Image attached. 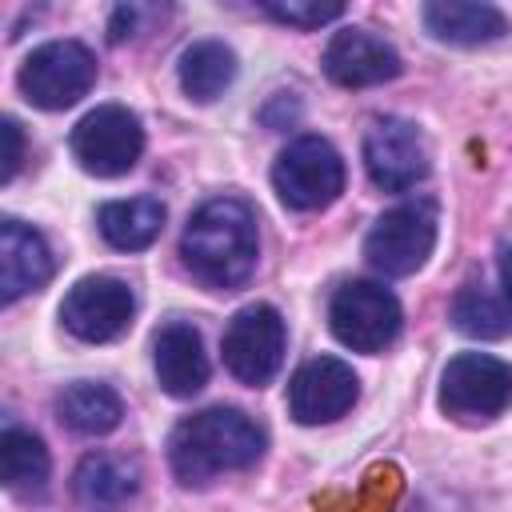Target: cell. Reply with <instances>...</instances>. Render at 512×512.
<instances>
[{
	"label": "cell",
	"instance_id": "cell-1",
	"mask_svg": "<svg viewBox=\"0 0 512 512\" xmlns=\"http://www.w3.org/2000/svg\"><path fill=\"white\" fill-rule=\"evenodd\" d=\"M180 256L188 272L208 288H240L256 272L260 256L256 212L236 196H216L200 204L184 224Z\"/></svg>",
	"mask_w": 512,
	"mask_h": 512
},
{
	"label": "cell",
	"instance_id": "cell-2",
	"mask_svg": "<svg viewBox=\"0 0 512 512\" xmlns=\"http://www.w3.org/2000/svg\"><path fill=\"white\" fill-rule=\"evenodd\" d=\"M264 456V432L240 408H204L168 436V468L184 488H204L220 472L252 468Z\"/></svg>",
	"mask_w": 512,
	"mask_h": 512
},
{
	"label": "cell",
	"instance_id": "cell-3",
	"mask_svg": "<svg viewBox=\"0 0 512 512\" xmlns=\"http://www.w3.org/2000/svg\"><path fill=\"white\" fill-rule=\"evenodd\" d=\"M400 300L376 280H348L328 300V328L352 352H384L400 336Z\"/></svg>",
	"mask_w": 512,
	"mask_h": 512
},
{
	"label": "cell",
	"instance_id": "cell-4",
	"mask_svg": "<svg viewBox=\"0 0 512 512\" xmlns=\"http://www.w3.org/2000/svg\"><path fill=\"white\" fill-rule=\"evenodd\" d=\"M512 404V364L488 352H460L440 372V408L452 420H496Z\"/></svg>",
	"mask_w": 512,
	"mask_h": 512
},
{
	"label": "cell",
	"instance_id": "cell-5",
	"mask_svg": "<svg viewBox=\"0 0 512 512\" xmlns=\"http://www.w3.org/2000/svg\"><path fill=\"white\" fill-rule=\"evenodd\" d=\"M16 84L24 100L44 112L72 108L96 84V56L80 40H48L20 64Z\"/></svg>",
	"mask_w": 512,
	"mask_h": 512
},
{
	"label": "cell",
	"instance_id": "cell-6",
	"mask_svg": "<svg viewBox=\"0 0 512 512\" xmlns=\"http://www.w3.org/2000/svg\"><path fill=\"white\" fill-rule=\"evenodd\" d=\"M436 248V204L408 200L388 208L364 236V260L380 276H412Z\"/></svg>",
	"mask_w": 512,
	"mask_h": 512
},
{
	"label": "cell",
	"instance_id": "cell-7",
	"mask_svg": "<svg viewBox=\"0 0 512 512\" xmlns=\"http://www.w3.org/2000/svg\"><path fill=\"white\" fill-rule=\"evenodd\" d=\"M276 196L296 212L328 208L344 192V160L324 136H296L272 168Z\"/></svg>",
	"mask_w": 512,
	"mask_h": 512
},
{
	"label": "cell",
	"instance_id": "cell-8",
	"mask_svg": "<svg viewBox=\"0 0 512 512\" xmlns=\"http://www.w3.org/2000/svg\"><path fill=\"white\" fill-rule=\"evenodd\" d=\"M284 344H288V328H284V316L272 308V304H248L240 308L228 328H224V368L248 384V388H260L268 384L280 364H284Z\"/></svg>",
	"mask_w": 512,
	"mask_h": 512
},
{
	"label": "cell",
	"instance_id": "cell-9",
	"mask_svg": "<svg viewBox=\"0 0 512 512\" xmlns=\"http://www.w3.org/2000/svg\"><path fill=\"white\" fill-rule=\"evenodd\" d=\"M140 152H144V128L136 112L120 104H100L72 128V156L88 176L100 180L124 176L136 168Z\"/></svg>",
	"mask_w": 512,
	"mask_h": 512
},
{
	"label": "cell",
	"instance_id": "cell-10",
	"mask_svg": "<svg viewBox=\"0 0 512 512\" xmlns=\"http://www.w3.org/2000/svg\"><path fill=\"white\" fill-rule=\"evenodd\" d=\"M136 316V296L120 276H84L68 288L60 304V320L76 340L104 344L128 332Z\"/></svg>",
	"mask_w": 512,
	"mask_h": 512
},
{
	"label": "cell",
	"instance_id": "cell-11",
	"mask_svg": "<svg viewBox=\"0 0 512 512\" xmlns=\"http://www.w3.org/2000/svg\"><path fill=\"white\" fill-rule=\"evenodd\" d=\"M364 168L368 180L384 192H408L428 176V148L416 124L400 116H380L364 132Z\"/></svg>",
	"mask_w": 512,
	"mask_h": 512
},
{
	"label": "cell",
	"instance_id": "cell-12",
	"mask_svg": "<svg viewBox=\"0 0 512 512\" xmlns=\"http://www.w3.org/2000/svg\"><path fill=\"white\" fill-rule=\"evenodd\" d=\"M360 396L356 372L336 356H316L296 368L288 380V412L296 424H328L340 420Z\"/></svg>",
	"mask_w": 512,
	"mask_h": 512
},
{
	"label": "cell",
	"instance_id": "cell-13",
	"mask_svg": "<svg viewBox=\"0 0 512 512\" xmlns=\"http://www.w3.org/2000/svg\"><path fill=\"white\" fill-rule=\"evenodd\" d=\"M400 52L372 28H340L324 48V72L340 88H372L400 76Z\"/></svg>",
	"mask_w": 512,
	"mask_h": 512
},
{
	"label": "cell",
	"instance_id": "cell-14",
	"mask_svg": "<svg viewBox=\"0 0 512 512\" xmlns=\"http://www.w3.org/2000/svg\"><path fill=\"white\" fill-rule=\"evenodd\" d=\"M52 248L48 240L16 216L0 220V300L16 304L20 296L44 288L52 280Z\"/></svg>",
	"mask_w": 512,
	"mask_h": 512
},
{
	"label": "cell",
	"instance_id": "cell-15",
	"mask_svg": "<svg viewBox=\"0 0 512 512\" xmlns=\"http://www.w3.org/2000/svg\"><path fill=\"white\" fill-rule=\"evenodd\" d=\"M140 492V468L116 452H88L72 472V500L80 512H124Z\"/></svg>",
	"mask_w": 512,
	"mask_h": 512
},
{
	"label": "cell",
	"instance_id": "cell-16",
	"mask_svg": "<svg viewBox=\"0 0 512 512\" xmlns=\"http://www.w3.org/2000/svg\"><path fill=\"white\" fill-rule=\"evenodd\" d=\"M152 364H156V380L168 396L188 400L208 384V352L204 340L192 324L172 320L156 332L152 340Z\"/></svg>",
	"mask_w": 512,
	"mask_h": 512
},
{
	"label": "cell",
	"instance_id": "cell-17",
	"mask_svg": "<svg viewBox=\"0 0 512 512\" xmlns=\"http://www.w3.org/2000/svg\"><path fill=\"white\" fill-rule=\"evenodd\" d=\"M424 28L444 40V44H460V48H472V44H488V40H500L508 32V20L500 8L492 4H468V0H432L424 4Z\"/></svg>",
	"mask_w": 512,
	"mask_h": 512
},
{
	"label": "cell",
	"instance_id": "cell-18",
	"mask_svg": "<svg viewBox=\"0 0 512 512\" xmlns=\"http://www.w3.org/2000/svg\"><path fill=\"white\" fill-rule=\"evenodd\" d=\"M100 236L120 252H140L164 232V204L156 196H132V200H108L96 212Z\"/></svg>",
	"mask_w": 512,
	"mask_h": 512
},
{
	"label": "cell",
	"instance_id": "cell-19",
	"mask_svg": "<svg viewBox=\"0 0 512 512\" xmlns=\"http://www.w3.org/2000/svg\"><path fill=\"white\" fill-rule=\"evenodd\" d=\"M56 416L64 428L80 436H108L124 420V404L108 384L76 380L56 396Z\"/></svg>",
	"mask_w": 512,
	"mask_h": 512
},
{
	"label": "cell",
	"instance_id": "cell-20",
	"mask_svg": "<svg viewBox=\"0 0 512 512\" xmlns=\"http://www.w3.org/2000/svg\"><path fill=\"white\" fill-rule=\"evenodd\" d=\"M236 80V52L220 40H196L180 52V88L196 104H212Z\"/></svg>",
	"mask_w": 512,
	"mask_h": 512
},
{
	"label": "cell",
	"instance_id": "cell-21",
	"mask_svg": "<svg viewBox=\"0 0 512 512\" xmlns=\"http://www.w3.org/2000/svg\"><path fill=\"white\" fill-rule=\"evenodd\" d=\"M48 472H52V456L44 448V440L28 428H16L8 424L0 432V476L12 492H44L48 484Z\"/></svg>",
	"mask_w": 512,
	"mask_h": 512
},
{
	"label": "cell",
	"instance_id": "cell-22",
	"mask_svg": "<svg viewBox=\"0 0 512 512\" xmlns=\"http://www.w3.org/2000/svg\"><path fill=\"white\" fill-rule=\"evenodd\" d=\"M452 324H456L464 336L500 340V336H508V328H512V308H508V300L496 296L492 288H484V284H464V288L452 296Z\"/></svg>",
	"mask_w": 512,
	"mask_h": 512
},
{
	"label": "cell",
	"instance_id": "cell-23",
	"mask_svg": "<svg viewBox=\"0 0 512 512\" xmlns=\"http://www.w3.org/2000/svg\"><path fill=\"white\" fill-rule=\"evenodd\" d=\"M272 20L288 24V28H320L328 20H340L344 16V4H320V0H268L260 4Z\"/></svg>",
	"mask_w": 512,
	"mask_h": 512
},
{
	"label": "cell",
	"instance_id": "cell-24",
	"mask_svg": "<svg viewBox=\"0 0 512 512\" xmlns=\"http://www.w3.org/2000/svg\"><path fill=\"white\" fill-rule=\"evenodd\" d=\"M0 136H4V168H0V184H8V180L16 176V168H20V160H24V132H20V124L8 116L4 128H0Z\"/></svg>",
	"mask_w": 512,
	"mask_h": 512
},
{
	"label": "cell",
	"instance_id": "cell-25",
	"mask_svg": "<svg viewBox=\"0 0 512 512\" xmlns=\"http://www.w3.org/2000/svg\"><path fill=\"white\" fill-rule=\"evenodd\" d=\"M144 12H148V8H140V4H120V8L112 12V20H108V40L120 44V40L136 36V24H140Z\"/></svg>",
	"mask_w": 512,
	"mask_h": 512
},
{
	"label": "cell",
	"instance_id": "cell-26",
	"mask_svg": "<svg viewBox=\"0 0 512 512\" xmlns=\"http://www.w3.org/2000/svg\"><path fill=\"white\" fill-rule=\"evenodd\" d=\"M500 284H504V300L512 308V244H500Z\"/></svg>",
	"mask_w": 512,
	"mask_h": 512
}]
</instances>
